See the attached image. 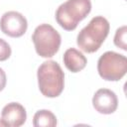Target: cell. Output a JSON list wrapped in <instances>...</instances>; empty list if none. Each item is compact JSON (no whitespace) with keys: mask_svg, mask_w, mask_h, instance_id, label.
Listing matches in <instances>:
<instances>
[{"mask_svg":"<svg viewBox=\"0 0 127 127\" xmlns=\"http://www.w3.org/2000/svg\"><path fill=\"white\" fill-rule=\"evenodd\" d=\"M32 40L37 54L42 58L54 57L62 43L60 33L49 24L39 25L33 33Z\"/></svg>","mask_w":127,"mask_h":127,"instance_id":"obj_4","label":"cell"},{"mask_svg":"<svg viewBox=\"0 0 127 127\" xmlns=\"http://www.w3.org/2000/svg\"><path fill=\"white\" fill-rule=\"evenodd\" d=\"M41 93L46 97H58L64 87V73L55 61L44 62L37 71Z\"/></svg>","mask_w":127,"mask_h":127,"instance_id":"obj_2","label":"cell"},{"mask_svg":"<svg viewBox=\"0 0 127 127\" xmlns=\"http://www.w3.org/2000/svg\"><path fill=\"white\" fill-rule=\"evenodd\" d=\"M97 71L105 80H120L127 71V59L125 56L112 51L105 52L98 59Z\"/></svg>","mask_w":127,"mask_h":127,"instance_id":"obj_5","label":"cell"},{"mask_svg":"<svg viewBox=\"0 0 127 127\" xmlns=\"http://www.w3.org/2000/svg\"><path fill=\"white\" fill-rule=\"evenodd\" d=\"M11 53L12 51L9 44L5 40L0 39V62H4L8 60L11 56Z\"/></svg>","mask_w":127,"mask_h":127,"instance_id":"obj_12","label":"cell"},{"mask_svg":"<svg viewBox=\"0 0 127 127\" xmlns=\"http://www.w3.org/2000/svg\"><path fill=\"white\" fill-rule=\"evenodd\" d=\"M27 119V113L24 106L18 102H11L5 105L1 112V120L5 126L19 127Z\"/></svg>","mask_w":127,"mask_h":127,"instance_id":"obj_8","label":"cell"},{"mask_svg":"<svg viewBox=\"0 0 127 127\" xmlns=\"http://www.w3.org/2000/svg\"><path fill=\"white\" fill-rule=\"evenodd\" d=\"M126 34H127V27L122 26L116 30L115 36H114V45L124 51L127 50L126 45Z\"/></svg>","mask_w":127,"mask_h":127,"instance_id":"obj_11","label":"cell"},{"mask_svg":"<svg viewBox=\"0 0 127 127\" xmlns=\"http://www.w3.org/2000/svg\"><path fill=\"white\" fill-rule=\"evenodd\" d=\"M57 124L56 115L47 109L37 111L33 117V125L35 127H55Z\"/></svg>","mask_w":127,"mask_h":127,"instance_id":"obj_10","label":"cell"},{"mask_svg":"<svg viewBox=\"0 0 127 127\" xmlns=\"http://www.w3.org/2000/svg\"><path fill=\"white\" fill-rule=\"evenodd\" d=\"M28 28L27 19L19 12L8 11L3 14L0 19L1 31L12 38L22 37Z\"/></svg>","mask_w":127,"mask_h":127,"instance_id":"obj_6","label":"cell"},{"mask_svg":"<svg viewBox=\"0 0 127 127\" xmlns=\"http://www.w3.org/2000/svg\"><path fill=\"white\" fill-rule=\"evenodd\" d=\"M92 105L94 109L101 114H111L117 109L118 99L112 90L100 88L92 97Z\"/></svg>","mask_w":127,"mask_h":127,"instance_id":"obj_7","label":"cell"},{"mask_svg":"<svg viewBox=\"0 0 127 127\" xmlns=\"http://www.w3.org/2000/svg\"><path fill=\"white\" fill-rule=\"evenodd\" d=\"M91 11L90 0H66L56 11L58 24L66 31H73Z\"/></svg>","mask_w":127,"mask_h":127,"instance_id":"obj_3","label":"cell"},{"mask_svg":"<svg viewBox=\"0 0 127 127\" xmlns=\"http://www.w3.org/2000/svg\"><path fill=\"white\" fill-rule=\"evenodd\" d=\"M6 73L5 71L0 67V91H2L4 89V87L6 86Z\"/></svg>","mask_w":127,"mask_h":127,"instance_id":"obj_13","label":"cell"},{"mask_svg":"<svg viewBox=\"0 0 127 127\" xmlns=\"http://www.w3.org/2000/svg\"><path fill=\"white\" fill-rule=\"evenodd\" d=\"M63 61L65 67L71 72H78L82 70L87 64V60L84 55L74 48H69L64 52Z\"/></svg>","mask_w":127,"mask_h":127,"instance_id":"obj_9","label":"cell"},{"mask_svg":"<svg viewBox=\"0 0 127 127\" xmlns=\"http://www.w3.org/2000/svg\"><path fill=\"white\" fill-rule=\"evenodd\" d=\"M109 22L102 16L93 17L90 22L78 33L76 44L85 53L96 52L109 34Z\"/></svg>","mask_w":127,"mask_h":127,"instance_id":"obj_1","label":"cell"}]
</instances>
